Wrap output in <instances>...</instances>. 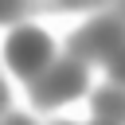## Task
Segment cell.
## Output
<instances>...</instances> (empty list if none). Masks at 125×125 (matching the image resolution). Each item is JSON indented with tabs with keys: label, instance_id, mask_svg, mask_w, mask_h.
Masks as SVG:
<instances>
[{
	"label": "cell",
	"instance_id": "cell-1",
	"mask_svg": "<svg viewBox=\"0 0 125 125\" xmlns=\"http://www.w3.org/2000/svg\"><path fill=\"white\" fill-rule=\"evenodd\" d=\"M8 62L23 78H39L51 62V39L39 27H16L8 39Z\"/></svg>",
	"mask_w": 125,
	"mask_h": 125
},
{
	"label": "cell",
	"instance_id": "cell-6",
	"mask_svg": "<svg viewBox=\"0 0 125 125\" xmlns=\"http://www.w3.org/2000/svg\"><path fill=\"white\" fill-rule=\"evenodd\" d=\"M8 125H31V121H27V117H20V113H12V117H8Z\"/></svg>",
	"mask_w": 125,
	"mask_h": 125
},
{
	"label": "cell",
	"instance_id": "cell-7",
	"mask_svg": "<svg viewBox=\"0 0 125 125\" xmlns=\"http://www.w3.org/2000/svg\"><path fill=\"white\" fill-rule=\"evenodd\" d=\"M98 125H117V121H98Z\"/></svg>",
	"mask_w": 125,
	"mask_h": 125
},
{
	"label": "cell",
	"instance_id": "cell-3",
	"mask_svg": "<svg viewBox=\"0 0 125 125\" xmlns=\"http://www.w3.org/2000/svg\"><path fill=\"white\" fill-rule=\"evenodd\" d=\"M125 47V23L113 16H102L94 23H86L74 39H70V55L74 59H113Z\"/></svg>",
	"mask_w": 125,
	"mask_h": 125
},
{
	"label": "cell",
	"instance_id": "cell-5",
	"mask_svg": "<svg viewBox=\"0 0 125 125\" xmlns=\"http://www.w3.org/2000/svg\"><path fill=\"white\" fill-rule=\"evenodd\" d=\"M109 74H113V82H121V86H125V47L109 59Z\"/></svg>",
	"mask_w": 125,
	"mask_h": 125
},
{
	"label": "cell",
	"instance_id": "cell-9",
	"mask_svg": "<svg viewBox=\"0 0 125 125\" xmlns=\"http://www.w3.org/2000/svg\"><path fill=\"white\" fill-rule=\"evenodd\" d=\"M121 16H125V8H121Z\"/></svg>",
	"mask_w": 125,
	"mask_h": 125
},
{
	"label": "cell",
	"instance_id": "cell-4",
	"mask_svg": "<svg viewBox=\"0 0 125 125\" xmlns=\"http://www.w3.org/2000/svg\"><path fill=\"white\" fill-rule=\"evenodd\" d=\"M94 113L102 121H125V90L121 86H102L94 90Z\"/></svg>",
	"mask_w": 125,
	"mask_h": 125
},
{
	"label": "cell",
	"instance_id": "cell-8",
	"mask_svg": "<svg viewBox=\"0 0 125 125\" xmlns=\"http://www.w3.org/2000/svg\"><path fill=\"white\" fill-rule=\"evenodd\" d=\"M59 125H70V121H59Z\"/></svg>",
	"mask_w": 125,
	"mask_h": 125
},
{
	"label": "cell",
	"instance_id": "cell-2",
	"mask_svg": "<svg viewBox=\"0 0 125 125\" xmlns=\"http://www.w3.org/2000/svg\"><path fill=\"white\" fill-rule=\"evenodd\" d=\"M82 90H86V70H82L78 59H62V62H55L47 74H39L31 82L35 105H55V102H66V98H74Z\"/></svg>",
	"mask_w": 125,
	"mask_h": 125
}]
</instances>
